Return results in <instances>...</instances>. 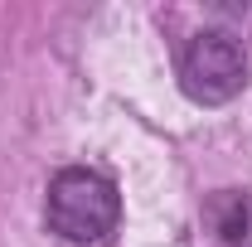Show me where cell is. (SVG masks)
<instances>
[{
    "mask_svg": "<svg viewBox=\"0 0 252 247\" xmlns=\"http://www.w3.org/2000/svg\"><path fill=\"white\" fill-rule=\"evenodd\" d=\"M122 223V194L97 170H59L49 185V228L63 243L102 247Z\"/></svg>",
    "mask_w": 252,
    "mask_h": 247,
    "instance_id": "obj_1",
    "label": "cell"
},
{
    "mask_svg": "<svg viewBox=\"0 0 252 247\" xmlns=\"http://www.w3.org/2000/svg\"><path fill=\"white\" fill-rule=\"evenodd\" d=\"M243 83H248V54L228 30H204L189 39L185 59H180V88L194 102L219 107L243 93Z\"/></svg>",
    "mask_w": 252,
    "mask_h": 247,
    "instance_id": "obj_2",
    "label": "cell"
},
{
    "mask_svg": "<svg viewBox=\"0 0 252 247\" xmlns=\"http://www.w3.org/2000/svg\"><path fill=\"white\" fill-rule=\"evenodd\" d=\"M209 218L223 247H252V194H238V189L219 194L209 204Z\"/></svg>",
    "mask_w": 252,
    "mask_h": 247,
    "instance_id": "obj_3",
    "label": "cell"
}]
</instances>
